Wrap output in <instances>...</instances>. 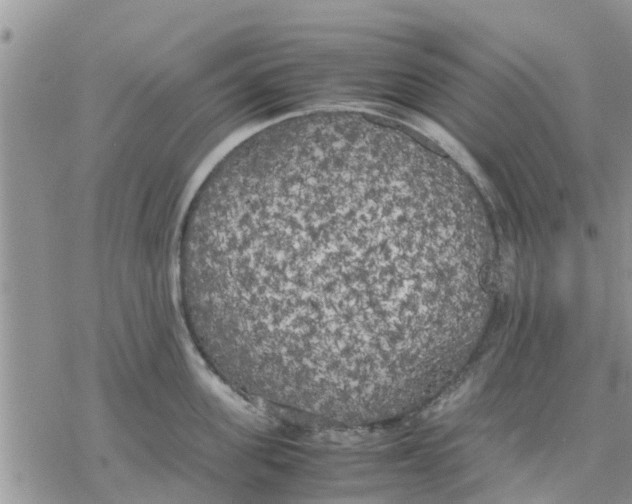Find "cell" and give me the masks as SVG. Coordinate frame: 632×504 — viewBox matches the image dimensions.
I'll return each instance as SVG.
<instances>
[{"label": "cell", "instance_id": "obj_1", "mask_svg": "<svg viewBox=\"0 0 632 504\" xmlns=\"http://www.w3.org/2000/svg\"><path fill=\"white\" fill-rule=\"evenodd\" d=\"M404 228L379 193L334 176L289 181L205 218L207 293L229 350L263 380H359L377 259L396 254Z\"/></svg>", "mask_w": 632, "mask_h": 504}]
</instances>
